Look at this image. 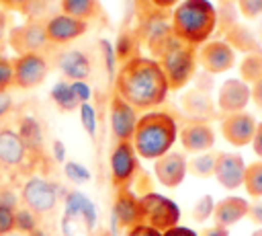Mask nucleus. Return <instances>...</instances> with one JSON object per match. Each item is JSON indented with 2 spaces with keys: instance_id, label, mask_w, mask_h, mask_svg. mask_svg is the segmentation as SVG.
Returning <instances> with one entry per match:
<instances>
[{
  "instance_id": "nucleus-13",
  "label": "nucleus",
  "mask_w": 262,
  "mask_h": 236,
  "mask_svg": "<svg viewBox=\"0 0 262 236\" xmlns=\"http://www.w3.org/2000/svg\"><path fill=\"white\" fill-rule=\"evenodd\" d=\"M88 25L90 23H86V21H80V18L59 12V14L45 18V39H47V43L63 45V43L76 41L78 37L86 35Z\"/></svg>"
},
{
  "instance_id": "nucleus-6",
  "label": "nucleus",
  "mask_w": 262,
  "mask_h": 236,
  "mask_svg": "<svg viewBox=\"0 0 262 236\" xmlns=\"http://www.w3.org/2000/svg\"><path fill=\"white\" fill-rule=\"evenodd\" d=\"M139 220L141 224L158 230V232H166L174 226H178L180 220V209L178 205L154 191L141 193L139 195Z\"/></svg>"
},
{
  "instance_id": "nucleus-1",
  "label": "nucleus",
  "mask_w": 262,
  "mask_h": 236,
  "mask_svg": "<svg viewBox=\"0 0 262 236\" xmlns=\"http://www.w3.org/2000/svg\"><path fill=\"white\" fill-rule=\"evenodd\" d=\"M115 92L123 101H127L137 113H147L166 101L170 86L158 60L137 55L123 62L117 70Z\"/></svg>"
},
{
  "instance_id": "nucleus-43",
  "label": "nucleus",
  "mask_w": 262,
  "mask_h": 236,
  "mask_svg": "<svg viewBox=\"0 0 262 236\" xmlns=\"http://www.w3.org/2000/svg\"><path fill=\"white\" fill-rule=\"evenodd\" d=\"M199 236H229L227 228H221V226H211V228H205Z\"/></svg>"
},
{
  "instance_id": "nucleus-21",
  "label": "nucleus",
  "mask_w": 262,
  "mask_h": 236,
  "mask_svg": "<svg viewBox=\"0 0 262 236\" xmlns=\"http://www.w3.org/2000/svg\"><path fill=\"white\" fill-rule=\"evenodd\" d=\"M248 203L239 197H225L221 199L219 203H215L213 207V220H215V226H221V228H227V226H233L235 222H239L246 213H248Z\"/></svg>"
},
{
  "instance_id": "nucleus-48",
  "label": "nucleus",
  "mask_w": 262,
  "mask_h": 236,
  "mask_svg": "<svg viewBox=\"0 0 262 236\" xmlns=\"http://www.w3.org/2000/svg\"><path fill=\"white\" fill-rule=\"evenodd\" d=\"M6 236H25V234H20V232H10V234H6Z\"/></svg>"
},
{
  "instance_id": "nucleus-17",
  "label": "nucleus",
  "mask_w": 262,
  "mask_h": 236,
  "mask_svg": "<svg viewBox=\"0 0 262 236\" xmlns=\"http://www.w3.org/2000/svg\"><path fill=\"white\" fill-rule=\"evenodd\" d=\"M215 179L219 181L221 187L225 189H237L244 183L246 176V164L239 154L231 152H221L215 156Z\"/></svg>"
},
{
  "instance_id": "nucleus-24",
  "label": "nucleus",
  "mask_w": 262,
  "mask_h": 236,
  "mask_svg": "<svg viewBox=\"0 0 262 236\" xmlns=\"http://www.w3.org/2000/svg\"><path fill=\"white\" fill-rule=\"evenodd\" d=\"M59 10L63 14L90 23L92 18L100 16L102 4L100 0H59Z\"/></svg>"
},
{
  "instance_id": "nucleus-9",
  "label": "nucleus",
  "mask_w": 262,
  "mask_h": 236,
  "mask_svg": "<svg viewBox=\"0 0 262 236\" xmlns=\"http://www.w3.org/2000/svg\"><path fill=\"white\" fill-rule=\"evenodd\" d=\"M10 49L16 55L23 53H43V49L49 45L45 39V18L35 16L29 18L23 25H14L8 31V41Z\"/></svg>"
},
{
  "instance_id": "nucleus-8",
  "label": "nucleus",
  "mask_w": 262,
  "mask_h": 236,
  "mask_svg": "<svg viewBox=\"0 0 262 236\" xmlns=\"http://www.w3.org/2000/svg\"><path fill=\"white\" fill-rule=\"evenodd\" d=\"M37 162L39 160L29 152V148L25 146L16 129L0 127V166L2 168L25 172L29 176L33 174L31 170L35 168Z\"/></svg>"
},
{
  "instance_id": "nucleus-40",
  "label": "nucleus",
  "mask_w": 262,
  "mask_h": 236,
  "mask_svg": "<svg viewBox=\"0 0 262 236\" xmlns=\"http://www.w3.org/2000/svg\"><path fill=\"white\" fill-rule=\"evenodd\" d=\"M14 107V101L8 92H0V119H4Z\"/></svg>"
},
{
  "instance_id": "nucleus-42",
  "label": "nucleus",
  "mask_w": 262,
  "mask_h": 236,
  "mask_svg": "<svg viewBox=\"0 0 262 236\" xmlns=\"http://www.w3.org/2000/svg\"><path fill=\"white\" fill-rule=\"evenodd\" d=\"M156 10H166V8H174L176 4H180L182 0H147Z\"/></svg>"
},
{
  "instance_id": "nucleus-38",
  "label": "nucleus",
  "mask_w": 262,
  "mask_h": 236,
  "mask_svg": "<svg viewBox=\"0 0 262 236\" xmlns=\"http://www.w3.org/2000/svg\"><path fill=\"white\" fill-rule=\"evenodd\" d=\"M10 12H6V10H2L0 8V53H2V49H4V45H6V41H8V31H10Z\"/></svg>"
},
{
  "instance_id": "nucleus-7",
  "label": "nucleus",
  "mask_w": 262,
  "mask_h": 236,
  "mask_svg": "<svg viewBox=\"0 0 262 236\" xmlns=\"http://www.w3.org/2000/svg\"><path fill=\"white\" fill-rule=\"evenodd\" d=\"M108 170L115 189H133L139 172V156L131 142H115L108 152Z\"/></svg>"
},
{
  "instance_id": "nucleus-29",
  "label": "nucleus",
  "mask_w": 262,
  "mask_h": 236,
  "mask_svg": "<svg viewBox=\"0 0 262 236\" xmlns=\"http://www.w3.org/2000/svg\"><path fill=\"white\" fill-rule=\"evenodd\" d=\"M63 174H66L68 181H72V183H76V185H84V183H88L90 176H92L90 170H88L84 164L76 162V160H66V162H63Z\"/></svg>"
},
{
  "instance_id": "nucleus-5",
  "label": "nucleus",
  "mask_w": 262,
  "mask_h": 236,
  "mask_svg": "<svg viewBox=\"0 0 262 236\" xmlns=\"http://www.w3.org/2000/svg\"><path fill=\"white\" fill-rule=\"evenodd\" d=\"M59 197H61V189L53 181L41 174H29L18 191L20 205L33 211L37 218L53 213L59 205Z\"/></svg>"
},
{
  "instance_id": "nucleus-23",
  "label": "nucleus",
  "mask_w": 262,
  "mask_h": 236,
  "mask_svg": "<svg viewBox=\"0 0 262 236\" xmlns=\"http://www.w3.org/2000/svg\"><path fill=\"white\" fill-rule=\"evenodd\" d=\"M201 62L209 72H223L231 66V51L223 43H209L201 49Z\"/></svg>"
},
{
  "instance_id": "nucleus-12",
  "label": "nucleus",
  "mask_w": 262,
  "mask_h": 236,
  "mask_svg": "<svg viewBox=\"0 0 262 236\" xmlns=\"http://www.w3.org/2000/svg\"><path fill=\"white\" fill-rule=\"evenodd\" d=\"M139 113L123 101L117 92L108 99V123H111V133L115 142H131L135 133Z\"/></svg>"
},
{
  "instance_id": "nucleus-26",
  "label": "nucleus",
  "mask_w": 262,
  "mask_h": 236,
  "mask_svg": "<svg viewBox=\"0 0 262 236\" xmlns=\"http://www.w3.org/2000/svg\"><path fill=\"white\" fill-rule=\"evenodd\" d=\"M139 41L135 39V35H131V33H121L119 35V39H117V43H115V57L123 64V62H127V60H131V57H137L139 53H137V49H133L135 45H137Z\"/></svg>"
},
{
  "instance_id": "nucleus-16",
  "label": "nucleus",
  "mask_w": 262,
  "mask_h": 236,
  "mask_svg": "<svg viewBox=\"0 0 262 236\" xmlns=\"http://www.w3.org/2000/svg\"><path fill=\"white\" fill-rule=\"evenodd\" d=\"M113 222H117V226L123 230H129L141 224L139 195L133 189H117L115 199H113Z\"/></svg>"
},
{
  "instance_id": "nucleus-36",
  "label": "nucleus",
  "mask_w": 262,
  "mask_h": 236,
  "mask_svg": "<svg viewBox=\"0 0 262 236\" xmlns=\"http://www.w3.org/2000/svg\"><path fill=\"white\" fill-rule=\"evenodd\" d=\"M70 86H72V92H74V96L78 99L80 105H82V103H90V99H92V88L88 86V82L76 80V82H70Z\"/></svg>"
},
{
  "instance_id": "nucleus-44",
  "label": "nucleus",
  "mask_w": 262,
  "mask_h": 236,
  "mask_svg": "<svg viewBox=\"0 0 262 236\" xmlns=\"http://www.w3.org/2000/svg\"><path fill=\"white\" fill-rule=\"evenodd\" d=\"M252 142H254V152H256L258 156H262V125H258V127H256Z\"/></svg>"
},
{
  "instance_id": "nucleus-32",
  "label": "nucleus",
  "mask_w": 262,
  "mask_h": 236,
  "mask_svg": "<svg viewBox=\"0 0 262 236\" xmlns=\"http://www.w3.org/2000/svg\"><path fill=\"white\" fill-rule=\"evenodd\" d=\"M213 207H215V203H213V199L209 197V195H203L194 205H192V220L194 222H205L209 215H213Z\"/></svg>"
},
{
  "instance_id": "nucleus-3",
  "label": "nucleus",
  "mask_w": 262,
  "mask_h": 236,
  "mask_svg": "<svg viewBox=\"0 0 262 236\" xmlns=\"http://www.w3.org/2000/svg\"><path fill=\"white\" fill-rule=\"evenodd\" d=\"M217 14L209 0H182L172 10V35L186 43H203L215 29Z\"/></svg>"
},
{
  "instance_id": "nucleus-2",
  "label": "nucleus",
  "mask_w": 262,
  "mask_h": 236,
  "mask_svg": "<svg viewBox=\"0 0 262 236\" xmlns=\"http://www.w3.org/2000/svg\"><path fill=\"white\" fill-rule=\"evenodd\" d=\"M176 140H178L176 119L166 111H147L139 115L131 144L139 158L158 160L160 156L172 150Z\"/></svg>"
},
{
  "instance_id": "nucleus-30",
  "label": "nucleus",
  "mask_w": 262,
  "mask_h": 236,
  "mask_svg": "<svg viewBox=\"0 0 262 236\" xmlns=\"http://www.w3.org/2000/svg\"><path fill=\"white\" fill-rule=\"evenodd\" d=\"M244 183L250 195H262V162H256L246 168Z\"/></svg>"
},
{
  "instance_id": "nucleus-18",
  "label": "nucleus",
  "mask_w": 262,
  "mask_h": 236,
  "mask_svg": "<svg viewBox=\"0 0 262 236\" xmlns=\"http://www.w3.org/2000/svg\"><path fill=\"white\" fill-rule=\"evenodd\" d=\"M178 137H180L182 148L186 152H194V154L205 152L215 144L213 129L209 125H205V123H199V121L186 123L184 127H180L178 129Z\"/></svg>"
},
{
  "instance_id": "nucleus-19",
  "label": "nucleus",
  "mask_w": 262,
  "mask_h": 236,
  "mask_svg": "<svg viewBox=\"0 0 262 236\" xmlns=\"http://www.w3.org/2000/svg\"><path fill=\"white\" fill-rule=\"evenodd\" d=\"M221 131H223L225 140L231 142L233 146H244V144H248L254 137L256 123L246 113H231L229 117L223 119Z\"/></svg>"
},
{
  "instance_id": "nucleus-39",
  "label": "nucleus",
  "mask_w": 262,
  "mask_h": 236,
  "mask_svg": "<svg viewBox=\"0 0 262 236\" xmlns=\"http://www.w3.org/2000/svg\"><path fill=\"white\" fill-rule=\"evenodd\" d=\"M125 236H162V232H158V230H154V228H149L145 224H137V226L129 228L125 232Z\"/></svg>"
},
{
  "instance_id": "nucleus-45",
  "label": "nucleus",
  "mask_w": 262,
  "mask_h": 236,
  "mask_svg": "<svg viewBox=\"0 0 262 236\" xmlns=\"http://www.w3.org/2000/svg\"><path fill=\"white\" fill-rule=\"evenodd\" d=\"M53 154H55V160L59 162H66V154H63V144L59 140L53 142Z\"/></svg>"
},
{
  "instance_id": "nucleus-34",
  "label": "nucleus",
  "mask_w": 262,
  "mask_h": 236,
  "mask_svg": "<svg viewBox=\"0 0 262 236\" xmlns=\"http://www.w3.org/2000/svg\"><path fill=\"white\" fill-rule=\"evenodd\" d=\"M0 8L6 12L31 14L35 8V0H0Z\"/></svg>"
},
{
  "instance_id": "nucleus-22",
  "label": "nucleus",
  "mask_w": 262,
  "mask_h": 236,
  "mask_svg": "<svg viewBox=\"0 0 262 236\" xmlns=\"http://www.w3.org/2000/svg\"><path fill=\"white\" fill-rule=\"evenodd\" d=\"M248 103V88L237 80H227L219 90V107L227 113H237Z\"/></svg>"
},
{
  "instance_id": "nucleus-25",
  "label": "nucleus",
  "mask_w": 262,
  "mask_h": 236,
  "mask_svg": "<svg viewBox=\"0 0 262 236\" xmlns=\"http://www.w3.org/2000/svg\"><path fill=\"white\" fill-rule=\"evenodd\" d=\"M51 101H53V105H55L59 111H63V113L78 111V107H80V103H78V99L74 96L72 86H70L68 80H59V82L53 84V88H51Z\"/></svg>"
},
{
  "instance_id": "nucleus-27",
  "label": "nucleus",
  "mask_w": 262,
  "mask_h": 236,
  "mask_svg": "<svg viewBox=\"0 0 262 236\" xmlns=\"http://www.w3.org/2000/svg\"><path fill=\"white\" fill-rule=\"evenodd\" d=\"M37 228H39V218L23 205L16 207V211H14V232H20V234L27 236Z\"/></svg>"
},
{
  "instance_id": "nucleus-10",
  "label": "nucleus",
  "mask_w": 262,
  "mask_h": 236,
  "mask_svg": "<svg viewBox=\"0 0 262 236\" xmlns=\"http://www.w3.org/2000/svg\"><path fill=\"white\" fill-rule=\"evenodd\" d=\"M49 74V60L43 53H23L12 60V86L18 90H33L45 82Z\"/></svg>"
},
{
  "instance_id": "nucleus-20",
  "label": "nucleus",
  "mask_w": 262,
  "mask_h": 236,
  "mask_svg": "<svg viewBox=\"0 0 262 236\" xmlns=\"http://www.w3.org/2000/svg\"><path fill=\"white\" fill-rule=\"evenodd\" d=\"M16 131L20 140L25 142V146L29 148V152L37 160H43L45 158V133H43V125L39 123V119L33 115H23L18 119Z\"/></svg>"
},
{
  "instance_id": "nucleus-35",
  "label": "nucleus",
  "mask_w": 262,
  "mask_h": 236,
  "mask_svg": "<svg viewBox=\"0 0 262 236\" xmlns=\"http://www.w3.org/2000/svg\"><path fill=\"white\" fill-rule=\"evenodd\" d=\"M14 211L16 209L0 205V236H6L10 232H14Z\"/></svg>"
},
{
  "instance_id": "nucleus-4",
  "label": "nucleus",
  "mask_w": 262,
  "mask_h": 236,
  "mask_svg": "<svg viewBox=\"0 0 262 236\" xmlns=\"http://www.w3.org/2000/svg\"><path fill=\"white\" fill-rule=\"evenodd\" d=\"M154 60H158V64L168 80L170 90L182 88L194 72V53H192L190 45L178 41L176 37L168 45H164V49Z\"/></svg>"
},
{
  "instance_id": "nucleus-46",
  "label": "nucleus",
  "mask_w": 262,
  "mask_h": 236,
  "mask_svg": "<svg viewBox=\"0 0 262 236\" xmlns=\"http://www.w3.org/2000/svg\"><path fill=\"white\" fill-rule=\"evenodd\" d=\"M27 236H49V234H47L43 228H37V230H33V232H31V234H27Z\"/></svg>"
},
{
  "instance_id": "nucleus-33",
  "label": "nucleus",
  "mask_w": 262,
  "mask_h": 236,
  "mask_svg": "<svg viewBox=\"0 0 262 236\" xmlns=\"http://www.w3.org/2000/svg\"><path fill=\"white\" fill-rule=\"evenodd\" d=\"M12 88V60L0 53V92H8Z\"/></svg>"
},
{
  "instance_id": "nucleus-15",
  "label": "nucleus",
  "mask_w": 262,
  "mask_h": 236,
  "mask_svg": "<svg viewBox=\"0 0 262 236\" xmlns=\"http://www.w3.org/2000/svg\"><path fill=\"white\" fill-rule=\"evenodd\" d=\"M186 172H188V160L182 152L170 150L168 154L154 160V174L158 183L166 189H176L178 185H182Z\"/></svg>"
},
{
  "instance_id": "nucleus-31",
  "label": "nucleus",
  "mask_w": 262,
  "mask_h": 236,
  "mask_svg": "<svg viewBox=\"0 0 262 236\" xmlns=\"http://www.w3.org/2000/svg\"><path fill=\"white\" fill-rule=\"evenodd\" d=\"M78 115H80V123L84 127V131L94 137L96 135V109L90 103H82L78 107Z\"/></svg>"
},
{
  "instance_id": "nucleus-47",
  "label": "nucleus",
  "mask_w": 262,
  "mask_h": 236,
  "mask_svg": "<svg viewBox=\"0 0 262 236\" xmlns=\"http://www.w3.org/2000/svg\"><path fill=\"white\" fill-rule=\"evenodd\" d=\"M252 236H262V228H260V230H254Z\"/></svg>"
},
{
  "instance_id": "nucleus-37",
  "label": "nucleus",
  "mask_w": 262,
  "mask_h": 236,
  "mask_svg": "<svg viewBox=\"0 0 262 236\" xmlns=\"http://www.w3.org/2000/svg\"><path fill=\"white\" fill-rule=\"evenodd\" d=\"M18 203H20V199H18V195H16L14 189H10V187H0V205H2V207L16 209Z\"/></svg>"
},
{
  "instance_id": "nucleus-41",
  "label": "nucleus",
  "mask_w": 262,
  "mask_h": 236,
  "mask_svg": "<svg viewBox=\"0 0 262 236\" xmlns=\"http://www.w3.org/2000/svg\"><path fill=\"white\" fill-rule=\"evenodd\" d=\"M162 236H199V234H196L194 230L186 228V226H174V228L162 232Z\"/></svg>"
},
{
  "instance_id": "nucleus-14",
  "label": "nucleus",
  "mask_w": 262,
  "mask_h": 236,
  "mask_svg": "<svg viewBox=\"0 0 262 236\" xmlns=\"http://www.w3.org/2000/svg\"><path fill=\"white\" fill-rule=\"evenodd\" d=\"M53 64L68 82H76V80L88 82L92 74V60L82 49H61L53 55Z\"/></svg>"
},
{
  "instance_id": "nucleus-28",
  "label": "nucleus",
  "mask_w": 262,
  "mask_h": 236,
  "mask_svg": "<svg viewBox=\"0 0 262 236\" xmlns=\"http://www.w3.org/2000/svg\"><path fill=\"white\" fill-rule=\"evenodd\" d=\"M215 170V156L213 154H201V156H194L192 160H188V172H192L194 176H209L213 174Z\"/></svg>"
},
{
  "instance_id": "nucleus-11",
  "label": "nucleus",
  "mask_w": 262,
  "mask_h": 236,
  "mask_svg": "<svg viewBox=\"0 0 262 236\" xmlns=\"http://www.w3.org/2000/svg\"><path fill=\"white\" fill-rule=\"evenodd\" d=\"M96 220H98V211H96V205L88 199V195H84L80 191L66 193V211H63V220H61L63 234L72 236L74 224H82L90 232V230H94Z\"/></svg>"
}]
</instances>
